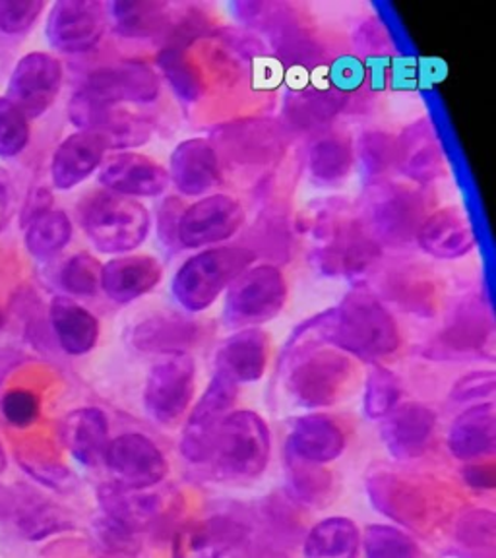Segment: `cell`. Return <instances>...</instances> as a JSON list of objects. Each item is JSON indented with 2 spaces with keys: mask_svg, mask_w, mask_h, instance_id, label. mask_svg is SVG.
Returning a JSON list of instances; mask_svg holds the SVG:
<instances>
[{
  "mask_svg": "<svg viewBox=\"0 0 496 558\" xmlns=\"http://www.w3.org/2000/svg\"><path fill=\"white\" fill-rule=\"evenodd\" d=\"M400 328L386 306L365 289L346 295L338 308L326 311L324 345L375 363L400 348Z\"/></svg>",
  "mask_w": 496,
  "mask_h": 558,
  "instance_id": "1",
  "label": "cell"
},
{
  "mask_svg": "<svg viewBox=\"0 0 496 558\" xmlns=\"http://www.w3.org/2000/svg\"><path fill=\"white\" fill-rule=\"evenodd\" d=\"M254 260L256 256L244 244H223L194 254L174 274L177 303L189 313L206 311Z\"/></svg>",
  "mask_w": 496,
  "mask_h": 558,
  "instance_id": "2",
  "label": "cell"
},
{
  "mask_svg": "<svg viewBox=\"0 0 496 558\" xmlns=\"http://www.w3.org/2000/svg\"><path fill=\"white\" fill-rule=\"evenodd\" d=\"M423 214V201L415 189L375 181L363 196L358 223L363 233L380 248H398L415 239L425 219Z\"/></svg>",
  "mask_w": 496,
  "mask_h": 558,
  "instance_id": "3",
  "label": "cell"
},
{
  "mask_svg": "<svg viewBox=\"0 0 496 558\" xmlns=\"http://www.w3.org/2000/svg\"><path fill=\"white\" fill-rule=\"evenodd\" d=\"M80 221L97 251L131 253L146 241L149 211L144 204L113 192H97L80 209Z\"/></svg>",
  "mask_w": 496,
  "mask_h": 558,
  "instance_id": "4",
  "label": "cell"
},
{
  "mask_svg": "<svg viewBox=\"0 0 496 558\" xmlns=\"http://www.w3.org/2000/svg\"><path fill=\"white\" fill-rule=\"evenodd\" d=\"M270 452L266 421L254 411H233L219 427L209 462L229 477L253 480L268 468Z\"/></svg>",
  "mask_w": 496,
  "mask_h": 558,
  "instance_id": "5",
  "label": "cell"
},
{
  "mask_svg": "<svg viewBox=\"0 0 496 558\" xmlns=\"http://www.w3.org/2000/svg\"><path fill=\"white\" fill-rule=\"evenodd\" d=\"M288 293V281L278 266H251L227 289L223 318L233 328H256L283 311Z\"/></svg>",
  "mask_w": 496,
  "mask_h": 558,
  "instance_id": "6",
  "label": "cell"
},
{
  "mask_svg": "<svg viewBox=\"0 0 496 558\" xmlns=\"http://www.w3.org/2000/svg\"><path fill=\"white\" fill-rule=\"evenodd\" d=\"M351 359L338 349H314L293 361L288 390L303 408H326L340 398L351 375Z\"/></svg>",
  "mask_w": 496,
  "mask_h": 558,
  "instance_id": "7",
  "label": "cell"
},
{
  "mask_svg": "<svg viewBox=\"0 0 496 558\" xmlns=\"http://www.w3.org/2000/svg\"><path fill=\"white\" fill-rule=\"evenodd\" d=\"M209 144L218 157L243 167L270 166L286 149L281 126L268 119L226 122L211 131Z\"/></svg>",
  "mask_w": 496,
  "mask_h": 558,
  "instance_id": "8",
  "label": "cell"
},
{
  "mask_svg": "<svg viewBox=\"0 0 496 558\" xmlns=\"http://www.w3.org/2000/svg\"><path fill=\"white\" fill-rule=\"evenodd\" d=\"M237 396L239 384L216 371L206 392L196 401L184 425L181 452L189 462H209L216 435L227 415L233 413Z\"/></svg>",
  "mask_w": 496,
  "mask_h": 558,
  "instance_id": "9",
  "label": "cell"
},
{
  "mask_svg": "<svg viewBox=\"0 0 496 558\" xmlns=\"http://www.w3.org/2000/svg\"><path fill=\"white\" fill-rule=\"evenodd\" d=\"M196 366L189 353L164 355L149 368L144 405L157 423L171 425L183 417L194 396Z\"/></svg>",
  "mask_w": 496,
  "mask_h": 558,
  "instance_id": "10",
  "label": "cell"
},
{
  "mask_svg": "<svg viewBox=\"0 0 496 558\" xmlns=\"http://www.w3.org/2000/svg\"><path fill=\"white\" fill-rule=\"evenodd\" d=\"M70 121L80 131L92 132L101 138L107 149L136 148L148 142L152 124L136 114L124 113L113 105L99 104L96 99L76 92L69 104Z\"/></svg>",
  "mask_w": 496,
  "mask_h": 558,
  "instance_id": "11",
  "label": "cell"
},
{
  "mask_svg": "<svg viewBox=\"0 0 496 558\" xmlns=\"http://www.w3.org/2000/svg\"><path fill=\"white\" fill-rule=\"evenodd\" d=\"M78 92L99 104H152L161 94V78L142 61H122L94 70Z\"/></svg>",
  "mask_w": 496,
  "mask_h": 558,
  "instance_id": "12",
  "label": "cell"
},
{
  "mask_svg": "<svg viewBox=\"0 0 496 558\" xmlns=\"http://www.w3.org/2000/svg\"><path fill=\"white\" fill-rule=\"evenodd\" d=\"M244 218L241 202L227 194H211L184 208L179 223V244L181 248H204L223 243L241 231Z\"/></svg>",
  "mask_w": 496,
  "mask_h": 558,
  "instance_id": "13",
  "label": "cell"
},
{
  "mask_svg": "<svg viewBox=\"0 0 496 558\" xmlns=\"http://www.w3.org/2000/svg\"><path fill=\"white\" fill-rule=\"evenodd\" d=\"M109 10L96 0H61L47 17V37L57 51H92L104 37Z\"/></svg>",
  "mask_w": 496,
  "mask_h": 558,
  "instance_id": "14",
  "label": "cell"
},
{
  "mask_svg": "<svg viewBox=\"0 0 496 558\" xmlns=\"http://www.w3.org/2000/svg\"><path fill=\"white\" fill-rule=\"evenodd\" d=\"M0 522L10 523L27 541L45 539L72 525L61 506L24 485H0Z\"/></svg>",
  "mask_w": 496,
  "mask_h": 558,
  "instance_id": "15",
  "label": "cell"
},
{
  "mask_svg": "<svg viewBox=\"0 0 496 558\" xmlns=\"http://www.w3.org/2000/svg\"><path fill=\"white\" fill-rule=\"evenodd\" d=\"M61 86V62L47 52H29L12 72L7 99L26 119H37L55 104Z\"/></svg>",
  "mask_w": 496,
  "mask_h": 558,
  "instance_id": "16",
  "label": "cell"
},
{
  "mask_svg": "<svg viewBox=\"0 0 496 558\" xmlns=\"http://www.w3.org/2000/svg\"><path fill=\"white\" fill-rule=\"evenodd\" d=\"M104 463H107L119 485L138 490L156 487L167 475L166 456L156 442L140 433H126L113 438Z\"/></svg>",
  "mask_w": 496,
  "mask_h": 558,
  "instance_id": "17",
  "label": "cell"
},
{
  "mask_svg": "<svg viewBox=\"0 0 496 558\" xmlns=\"http://www.w3.org/2000/svg\"><path fill=\"white\" fill-rule=\"evenodd\" d=\"M99 183L126 198H156L171 184L166 167L136 151H121L104 159Z\"/></svg>",
  "mask_w": 496,
  "mask_h": 558,
  "instance_id": "18",
  "label": "cell"
},
{
  "mask_svg": "<svg viewBox=\"0 0 496 558\" xmlns=\"http://www.w3.org/2000/svg\"><path fill=\"white\" fill-rule=\"evenodd\" d=\"M435 427V411L418 401H408L398 403L383 418L380 433L384 445L394 458L413 460L427 452Z\"/></svg>",
  "mask_w": 496,
  "mask_h": 558,
  "instance_id": "19",
  "label": "cell"
},
{
  "mask_svg": "<svg viewBox=\"0 0 496 558\" xmlns=\"http://www.w3.org/2000/svg\"><path fill=\"white\" fill-rule=\"evenodd\" d=\"M396 167L418 184L433 183L445 174L443 148L427 119L413 122L396 140Z\"/></svg>",
  "mask_w": 496,
  "mask_h": 558,
  "instance_id": "20",
  "label": "cell"
},
{
  "mask_svg": "<svg viewBox=\"0 0 496 558\" xmlns=\"http://www.w3.org/2000/svg\"><path fill=\"white\" fill-rule=\"evenodd\" d=\"M243 523L229 515L183 525L173 539V558H226L244 539Z\"/></svg>",
  "mask_w": 496,
  "mask_h": 558,
  "instance_id": "21",
  "label": "cell"
},
{
  "mask_svg": "<svg viewBox=\"0 0 496 558\" xmlns=\"http://www.w3.org/2000/svg\"><path fill=\"white\" fill-rule=\"evenodd\" d=\"M167 173L183 196H202L218 184V154L209 140H184L173 149Z\"/></svg>",
  "mask_w": 496,
  "mask_h": 558,
  "instance_id": "22",
  "label": "cell"
},
{
  "mask_svg": "<svg viewBox=\"0 0 496 558\" xmlns=\"http://www.w3.org/2000/svg\"><path fill=\"white\" fill-rule=\"evenodd\" d=\"M423 253L440 260L462 258L475 248V233L460 208H443L423 219L415 235Z\"/></svg>",
  "mask_w": 496,
  "mask_h": 558,
  "instance_id": "23",
  "label": "cell"
},
{
  "mask_svg": "<svg viewBox=\"0 0 496 558\" xmlns=\"http://www.w3.org/2000/svg\"><path fill=\"white\" fill-rule=\"evenodd\" d=\"M164 268L154 256L131 254L117 256L101 268V289L114 303H132L159 286Z\"/></svg>",
  "mask_w": 496,
  "mask_h": 558,
  "instance_id": "24",
  "label": "cell"
},
{
  "mask_svg": "<svg viewBox=\"0 0 496 558\" xmlns=\"http://www.w3.org/2000/svg\"><path fill=\"white\" fill-rule=\"evenodd\" d=\"M148 490L124 487L117 481L101 485L97 490V500L104 510L105 522L136 537L161 512V500Z\"/></svg>",
  "mask_w": 496,
  "mask_h": 558,
  "instance_id": "25",
  "label": "cell"
},
{
  "mask_svg": "<svg viewBox=\"0 0 496 558\" xmlns=\"http://www.w3.org/2000/svg\"><path fill=\"white\" fill-rule=\"evenodd\" d=\"M268 336L258 328L235 331L218 349L216 371L235 384L256 383L268 363Z\"/></svg>",
  "mask_w": 496,
  "mask_h": 558,
  "instance_id": "26",
  "label": "cell"
},
{
  "mask_svg": "<svg viewBox=\"0 0 496 558\" xmlns=\"http://www.w3.org/2000/svg\"><path fill=\"white\" fill-rule=\"evenodd\" d=\"M105 151L107 148L96 134L86 131L70 134L52 156L51 177L55 189L70 191L86 181L104 163Z\"/></svg>",
  "mask_w": 496,
  "mask_h": 558,
  "instance_id": "27",
  "label": "cell"
},
{
  "mask_svg": "<svg viewBox=\"0 0 496 558\" xmlns=\"http://www.w3.org/2000/svg\"><path fill=\"white\" fill-rule=\"evenodd\" d=\"M61 438L76 462L97 468L109 448V421L97 408H80L62 418Z\"/></svg>",
  "mask_w": 496,
  "mask_h": 558,
  "instance_id": "28",
  "label": "cell"
},
{
  "mask_svg": "<svg viewBox=\"0 0 496 558\" xmlns=\"http://www.w3.org/2000/svg\"><path fill=\"white\" fill-rule=\"evenodd\" d=\"M450 452L462 460H480L496 448V410L493 401L475 403L453 421L448 435Z\"/></svg>",
  "mask_w": 496,
  "mask_h": 558,
  "instance_id": "29",
  "label": "cell"
},
{
  "mask_svg": "<svg viewBox=\"0 0 496 558\" xmlns=\"http://www.w3.org/2000/svg\"><path fill=\"white\" fill-rule=\"evenodd\" d=\"M346 435L338 423L324 415H306L297 421L288 440V453L303 462L323 465L340 458Z\"/></svg>",
  "mask_w": 496,
  "mask_h": 558,
  "instance_id": "30",
  "label": "cell"
},
{
  "mask_svg": "<svg viewBox=\"0 0 496 558\" xmlns=\"http://www.w3.org/2000/svg\"><path fill=\"white\" fill-rule=\"evenodd\" d=\"M201 338L198 324L192 323L179 314H157L132 331V343L144 353L157 355H173V353H189L192 345Z\"/></svg>",
  "mask_w": 496,
  "mask_h": 558,
  "instance_id": "31",
  "label": "cell"
},
{
  "mask_svg": "<svg viewBox=\"0 0 496 558\" xmlns=\"http://www.w3.org/2000/svg\"><path fill=\"white\" fill-rule=\"evenodd\" d=\"M49 320L59 345L69 355H86L99 340L96 316L69 296H55L49 305Z\"/></svg>",
  "mask_w": 496,
  "mask_h": 558,
  "instance_id": "32",
  "label": "cell"
},
{
  "mask_svg": "<svg viewBox=\"0 0 496 558\" xmlns=\"http://www.w3.org/2000/svg\"><path fill=\"white\" fill-rule=\"evenodd\" d=\"M107 10L109 20H113L114 32L131 39L164 34L171 22V7L157 0H119Z\"/></svg>",
  "mask_w": 496,
  "mask_h": 558,
  "instance_id": "33",
  "label": "cell"
},
{
  "mask_svg": "<svg viewBox=\"0 0 496 558\" xmlns=\"http://www.w3.org/2000/svg\"><path fill=\"white\" fill-rule=\"evenodd\" d=\"M359 530L348 518L316 523L305 541L306 558H358Z\"/></svg>",
  "mask_w": 496,
  "mask_h": 558,
  "instance_id": "34",
  "label": "cell"
},
{
  "mask_svg": "<svg viewBox=\"0 0 496 558\" xmlns=\"http://www.w3.org/2000/svg\"><path fill=\"white\" fill-rule=\"evenodd\" d=\"M353 161L355 154L348 140L330 136L314 142L309 151V173L314 183L331 186L341 183L351 173Z\"/></svg>",
  "mask_w": 496,
  "mask_h": 558,
  "instance_id": "35",
  "label": "cell"
},
{
  "mask_svg": "<svg viewBox=\"0 0 496 558\" xmlns=\"http://www.w3.org/2000/svg\"><path fill=\"white\" fill-rule=\"evenodd\" d=\"M72 239V223L61 209H47L26 226V246L39 260H49Z\"/></svg>",
  "mask_w": 496,
  "mask_h": 558,
  "instance_id": "36",
  "label": "cell"
},
{
  "mask_svg": "<svg viewBox=\"0 0 496 558\" xmlns=\"http://www.w3.org/2000/svg\"><path fill=\"white\" fill-rule=\"evenodd\" d=\"M156 66L181 99L184 101L201 99L204 92L201 70L196 69L194 62L186 57L183 47H173V45L164 47L157 52Z\"/></svg>",
  "mask_w": 496,
  "mask_h": 558,
  "instance_id": "37",
  "label": "cell"
},
{
  "mask_svg": "<svg viewBox=\"0 0 496 558\" xmlns=\"http://www.w3.org/2000/svg\"><path fill=\"white\" fill-rule=\"evenodd\" d=\"M456 539L471 558H495L496 518L491 510H470L462 515Z\"/></svg>",
  "mask_w": 496,
  "mask_h": 558,
  "instance_id": "38",
  "label": "cell"
},
{
  "mask_svg": "<svg viewBox=\"0 0 496 558\" xmlns=\"http://www.w3.org/2000/svg\"><path fill=\"white\" fill-rule=\"evenodd\" d=\"M401 383L392 371L386 366L373 365L365 384V405L366 417L384 418L390 411L400 403Z\"/></svg>",
  "mask_w": 496,
  "mask_h": 558,
  "instance_id": "39",
  "label": "cell"
},
{
  "mask_svg": "<svg viewBox=\"0 0 496 558\" xmlns=\"http://www.w3.org/2000/svg\"><path fill=\"white\" fill-rule=\"evenodd\" d=\"M358 159L371 181L383 179L396 167V140L386 132H365L358 142Z\"/></svg>",
  "mask_w": 496,
  "mask_h": 558,
  "instance_id": "40",
  "label": "cell"
},
{
  "mask_svg": "<svg viewBox=\"0 0 496 558\" xmlns=\"http://www.w3.org/2000/svg\"><path fill=\"white\" fill-rule=\"evenodd\" d=\"M363 547L366 558H419L418 543L392 525L366 527Z\"/></svg>",
  "mask_w": 496,
  "mask_h": 558,
  "instance_id": "41",
  "label": "cell"
},
{
  "mask_svg": "<svg viewBox=\"0 0 496 558\" xmlns=\"http://www.w3.org/2000/svg\"><path fill=\"white\" fill-rule=\"evenodd\" d=\"M101 264L92 254H74L62 266L61 286L70 295L94 296L101 289Z\"/></svg>",
  "mask_w": 496,
  "mask_h": 558,
  "instance_id": "42",
  "label": "cell"
},
{
  "mask_svg": "<svg viewBox=\"0 0 496 558\" xmlns=\"http://www.w3.org/2000/svg\"><path fill=\"white\" fill-rule=\"evenodd\" d=\"M27 140L29 126L26 117L7 97H0V157L17 156L26 148Z\"/></svg>",
  "mask_w": 496,
  "mask_h": 558,
  "instance_id": "43",
  "label": "cell"
},
{
  "mask_svg": "<svg viewBox=\"0 0 496 558\" xmlns=\"http://www.w3.org/2000/svg\"><path fill=\"white\" fill-rule=\"evenodd\" d=\"M41 10V0H0V29L10 35L26 34Z\"/></svg>",
  "mask_w": 496,
  "mask_h": 558,
  "instance_id": "44",
  "label": "cell"
},
{
  "mask_svg": "<svg viewBox=\"0 0 496 558\" xmlns=\"http://www.w3.org/2000/svg\"><path fill=\"white\" fill-rule=\"evenodd\" d=\"M485 340V331H483V318L473 316V314H462L458 318V323L450 326V330L445 333L443 345L445 349H452L456 353L471 351L473 348H480Z\"/></svg>",
  "mask_w": 496,
  "mask_h": 558,
  "instance_id": "45",
  "label": "cell"
},
{
  "mask_svg": "<svg viewBox=\"0 0 496 558\" xmlns=\"http://www.w3.org/2000/svg\"><path fill=\"white\" fill-rule=\"evenodd\" d=\"M0 408L10 425L17 428L29 427L39 417V400L29 390H12L2 398Z\"/></svg>",
  "mask_w": 496,
  "mask_h": 558,
  "instance_id": "46",
  "label": "cell"
},
{
  "mask_svg": "<svg viewBox=\"0 0 496 558\" xmlns=\"http://www.w3.org/2000/svg\"><path fill=\"white\" fill-rule=\"evenodd\" d=\"M186 206L179 196H167L157 208V236L171 251H179V223Z\"/></svg>",
  "mask_w": 496,
  "mask_h": 558,
  "instance_id": "47",
  "label": "cell"
},
{
  "mask_svg": "<svg viewBox=\"0 0 496 558\" xmlns=\"http://www.w3.org/2000/svg\"><path fill=\"white\" fill-rule=\"evenodd\" d=\"M20 463H22V470L27 471V475H32L37 483L52 490L64 493L76 483L74 475L61 463L45 462V460H20Z\"/></svg>",
  "mask_w": 496,
  "mask_h": 558,
  "instance_id": "48",
  "label": "cell"
},
{
  "mask_svg": "<svg viewBox=\"0 0 496 558\" xmlns=\"http://www.w3.org/2000/svg\"><path fill=\"white\" fill-rule=\"evenodd\" d=\"M496 390L495 371H473L453 384L450 398L453 401H481L491 398Z\"/></svg>",
  "mask_w": 496,
  "mask_h": 558,
  "instance_id": "49",
  "label": "cell"
},
{
  "mask_svg": "<svg viewBox=\"0 0 496 558\" xmlns=\"http://www.w3.org/2000/svg\"><path fill=\"white\" fill-rule=\"evenodd\" d=\"M251 236L254 239V246L264 248L268 246V251L274 248L278 251V260L281 256V251H288V246L281 243L286 236H288V227H286V219L279 214H266L262 216L256 226L253 227V233Z\"/></svg>",
  "mask_w": 496,
  "mask_h": 558,
  "instance_id": "50",
  "label": "cell"
},
{
  "mask_svg": "<svg viewBox=\"0 0 496 558\" xmlns=\"http://www.w3.org/2000/svg\"><path fill=\"white\" fill-rule=\"evenodd\" d=\"M291 456V453H289ZM318 465L314 463L303 462L295 456H291V470H293V485H295L297 493L303 498L314 500L320 498L324 490H326V475L316 471Z\"/></svg>",
  "mask_w": 496,
  "mask_h": 558,
  "instance_id": "51",
  "label": "cell"
},
{
  "mask_svg": "<svg viewBox=\"0 0 496 558\" xmlns=\"http://www.w3.org/2000/svg\"><path fill=\"white\" fill-rule=\"evenodd\" d=\"M463 480L471 487L477 488H493L496 485L495 470L493 465H481V463H473L463 470Z\"/></svg>",
  "mask_w": 496,
  "mask_h": 558,
  "instance_id": "52",
  "label": "cell"
},
{
  "mask_svg": "<svg viewBox=\"0 0 496 558\" xmlns=\"http://www.w3.org/2000/svg\"><path fill=\"white\" fill-rule=\"evenodd\" d=\"M12 202H14V191H12L10 177L4 173V169H0V231L9 223Z\"/></svg>",
  "mask_w": 496,
  "mask_h": 558,
  "instance_id": "53",
  "label": "cell"
},
{
  "mask_svg": "<svg viewBox=\"0 0 496 558\" xmlns=\"http://www.w3.org/2000/svg\"><path fill=\"white\" fill-rule=\"evenodd\" d=\"M47 209H51V194L47 191L34 192V194L29 196V201H27L26 208H24V218H22V221H26L27 226L32 219L41 216Z\"/></svg>",
  "mask_w": 496,
  "mask_h": 558,
  "instance_id": "54",
  "label": "cell"
},
{
  "mask_svg": "<svg viewBox=\"0 0 496 558\" xmlns=\"http://www.w3.org/2000/svg\"><path fill=\"white\" fill-rule=\"evenodd\" d=\"M7 470V453H4V446L0 442V473Z\"/></svg>",
  "mask_w": 496,
  "mask_h": 558,
  "instance_id": "55",
  "label": "cell"
},
{
  "mask_svg": "<svg viewBox=\"0 0 496 558\" xmlns=\"http://www.w3.org/2000/svg\"><path fill=\"white\" fill-rule=\"evenodd\" d=\"M2 324H4V314L0 311V328H2Z\"/></svg>",
  "mask_w": 496,
  "mask_h": 558,
  "instance_id": "56",
  "label": "cell"
}]
</instances>
